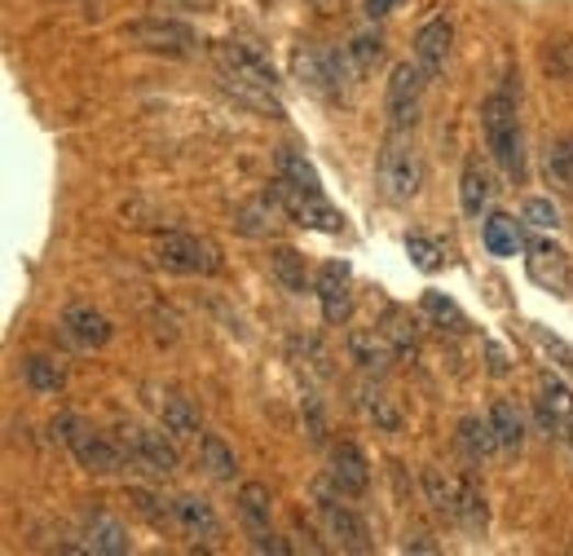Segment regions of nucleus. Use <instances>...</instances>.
I'll return each instance as SVG.
<instances>
[{
  "label": "nucleus",
  "instance_id": "1",
  "mask_svg": "<svg viewBox=\"0 0 573 556\" xmlns=\"http://www.w3.org/2000/svg\"><path fill=\"white\" fill-rule=\"evenodd\" d=\"M375 177H380V194H384L389 203H411V199L424 190L428 168H424V151L415 146L411 133H402V129L389 133V142H384V151H380Z\"/></svg>",
  "mask_w": 573,
  "mask_h": 556
},
{
  "label": "nucleus",
  "instance_id": "2",
  "mask_svg": "<svg viewBox=\"0 0 573 556\" xmlns=\"http://www.w3.org/2000/svg\"><path fill=\"white\" fill-rule=\"evenodd\" d=\"M481 129H485V146L494 151L498 168L520 181L525 177V146H520V120H516V98L503 89V93H490L485 107H481Z\"/></svg>",
  "mask_w": 573,
  "mask_h": 556
},
{
  "label": "nucleus",
  "instance_id": "3",
  "mask_svg": "<svg viewBox=\"0 0 573 556\" xmlns=\"http://www.w3.org/2000/svg\"><path fill=\"white\" fill-rule=\"evenodd\" d=\"M54 433L71 446V455L80 459V468H89V472H98V477H111V472H120L124 468V446H115V442H106V437H98L80 415H58L54 420Z\"/></svg>",
  "mask_w": 573,
  "mask_h": 556
},
{
  "label": "nucleus",
  "instance_id": "4",
  "mask_svg": "<svg viewBox=\"0 0 573 556\" xmlns=\"http://www.w3.org/2000/svg\"><path fill=\"white\" fill-rule=\"evenodd\" d=\"M273 194H278V203L286 208V221H296V225H305V230H318V234H340V230H345V216L323 199V190H310V186H296V181L278 177V181H273Z\"/></svg>",
  "mask_w": 573,
  "mask_h": 556
},
{
  "label": "nucleus",
  "instance_id": "5",
  "mask_svg": "<svg viewBox=\"0 0 573 556\" xmlns=\"http://www.w3.org/2000/svg\"><path fill=\"white\" fill-rule=\"evenodd\" d=\"M155 260L172 274H216L221 269V252L199 238V234H186V230H168L155 238Z\"/></svg>",
  "mask_w": 573,
  "mask_h": 556
},
{
  "label": "nucleus",
  "instance_id": "6",
  "mask_svg": "<svg viewBox=\"0 0 573 556\" xmlns=\"http://www.w3.org/2000/svg\"><path fill=\"white\" fill-rule=\"evenodd\" d=\"M424 85H428V71L419 63H397L393 76H389V93H384V111H389V124L411 133L419 111H424Z\"/></svg>",
  "mask_w": 573,
  "mask_h": 556
},
{
  "label": "nucleus",
  "instance_id": "7",
  "mask_svg": "<svg viewBox=\"0 0 573 556\" xmlns=\"http://www.w3.org/2000/svg\"><path fill=\"white\" fill-rule=\"evenodd\" d=\"M314 499H318V512H323L327 534H332L345 552H367V547H371V538H367V521L345 503V494H340L327 477L314 486Z\"/></svg>",
  "mask_w": 573,
  "mask_h": 556
},
{
  "label": "nucleus",
  "instance_id": "8",
  "mask_svg": "<svg viewBox=\"0 0 573 556\" xmlns=\"http://www.w3.org/2000/svg\"><path fill=\"white\" fill-rule=\"evenodd\" d=\"M269 516H273L269 486H265V481H243V486H238V521H243V530H247L251 547H256V552H273V556L292 552V547H286L282 538H273V530H269Z\"/></svg>",
  "mask_w": 573,
  "mask_h": 556
},
{
  "label": "nucleus",
  "instance_id": "9",
  "mask_svg": "<svg viewBox=\"0 0 573 556\" xmlns=\"http://www.w3.org/2000/svg\"><path fill=\"white\" fill-rule=\"evenodd\" d=\"M124 41H133L137 49H150V54H168V58H190L199 36L190 23H177V19H142V23H128L124 27Z\"/></svg>",
  "mask_w": 573,
  "mask_h": 556
},
{
  "label": "nucleus",
  "instance_id": "10",
  "mask_svg": "<svg viewBox=\"0 0 573 556\" xmlns=\"http://www.w3.org/2000/svg\"><path fill=\"white\" fill-rule=\"evenodd\" d=\"M120 446L133 464H142L155 477H172L181 468V455L172 446V433H155V429H137V424H120Z\"/></svg>",
  "mask_w": 573,
  "mask_h": 556
},
{
  "label": "nucleus",
  "instance_id": "11",
  "mask_svg": "<svg viewBox=\"0 0 573 556\" xmlns=\"http://www.w3.org/2000/svg\"><path fill=\"white\" fill-rule=\"evenodd\" d=\"M212 63H216V76H221V80L260 85V89H273V85H278L273 67H269L256 49H247V45H238V41H216V45H212Z\"/></svg>",
  "mask_w": 573,
  "mask_h": 556
},
{
  "label": "nucleus",
  "instance_id": "12",
  "mask_svg": "<svg viewBox=\"0 0 573 556\" xmlns=\"http://www.w3.org/2000/svg\"><path fill=\"white\" fill-rule=\"evenodd\" d=\"M292 67H296V80L318 93V98H340V80H345V67L349 58L345 54H323V49H296L292 54Z\"/></svg>",
  "mask_w": 573,
  "mask_h": 556
},
{
  "label": "nucleus",
  "instance_id": "13",
  "mask_svg": "<svg viewBox=\"0 0 573 556\" xmlns=\"http://www.w3.org/2000/svg\"><path fill=\"white\" fill-rule=\"evenodd\" d=\"M525 265H529V278L538 288H547V292H555V297H569V288H573V269H569V256L555 247V243H547V238H525Z\"/></svg>",
  "mask_w": 573,
  "mask_h": 556
},
{
  "label": "nucleus",
  "instance_id": "14",
  "mask_svg": "<svg viewBox=\"0 0 573 556\" xmlns=\"http://www.w3.org/2000/svg\"><path fill=\"white\" fill-rule=\"evenodd\" d=\"M318 305H323L327 327L349 323V314H353V292H349V265H345V260H327V265L318 269Z\"/></svg>",
  "mask_w": 573,
  "mask_h": 556
},
{
  "label": "nucleus",
  "instance_id": "15",
  "mask_svg": "<svg viewBox=\"0 0 573 556\" xmlns=\"http://www.w3.org/2000/svg\"><path fill=\"white\" fill-rule=\"evenodd\" d=\"M327 481H332V486H336L345 499H358V494H367V486H371V464H367V455H362L353 442H340V446L332 451Z\"/></svg>",
  "mask_w": 573,
  "mask_h": 556
},
{
  "label": "nucleus",
  "instance_id": "16",
  "mask_svg": "<svg viewBox=\"0 0 573 556\" xmlns=\"http://www.w3.org/2000/svg\"><path fill=\"white\" fill-rule=\"evenodd\" d=\"M450 45H454V27H450V19H432V23L419 27V36H415V63L428 71V80L446 71V63H450Z\"/></svg>",
  "mask_w": 573,
  "mask_h": 556
},
{
  "label": "nucleus",
  "instance_id": "17",
  "mask_svg": "<svg viewBox=\"0 0 573 556\" xmlns=\"http://www.w3.org/2000/svg\"><path fill=\"white\" fill-rule=\"evenodd\" d=\"M172 508H177V525H181L194 543H203V547H216V543H221L225 530H221V516L212 512L207 499H199V494H181Z\"/></svg>",
  "mask_w": 573,
  "mask_h": 556
},
{
  "label": "nucleus",
  "instance_id": "18",
  "mask_svg": "<svg viewBox=\"0 0 573 556\" xmlns=\"http://www.w3.org/2000/svg\"><path fill=\"white\" fill-rule=\"evenodd\" d=\"M349 358H353L367 376H384V371L397 363V349H393V341H389L384 332L358 327V332H349Z\"/></svg>",
  "mask_w": 573,
  "mask_h": 556
},
{
  "label": "nucleus",
  "instance_id": "19",
  "mask_svg": "<svg viewBox=\"0 0 573 556\" xmlns=\"http://www.w3.org/2000/svg\"><path fill=\"white\" fill-rule=\"evenodd\" d=\"M63 332H67L80 349H102V345L115 336V327L106 323V314H98L93 305H71V310L63 314Z\"/></svg>",
  "mask_w": 573,
  "mask_h": 556
},
{
  "label": "nucleus",
  "instance_id": "20",
  "mask_svg": "<svg viewBox=\"0 0 573 556\" xmlns=\"http://www.w3.org/2000/svg\"><path fill=\"white\" fill-rule=\"evenodd\" d=\"M573 420V389L555 376H542L538 380V424L547 433H560V424Z\"/></svg>",
  "mask_w": 573,
  "mask_h": 556
},
{
  "label": "nucleus",
  "instance_id": "21",
  "mask_svg": "<svg viewBox=\"0 0 573 556\" xmlns=\"http://www.w3.org/2000/svg\"><path fill=\"white\" fill-rule=\"evenodd\" d=\"M269 274L278 278L282 292H292V297L310 292V269H305V256L296 247H273L269 252Z\"/></svg>",
  "mask_w": 573,
  "mask_h": 556
},
{
  "label": "nucleus",
  "instance_id": "22",
  "mask_svg": "<svg viewBox=\"0 0 573 556\" xmlns=\"http://www.w3.org/2000/svg\"><path fill=\"white\" fill-rule=\"evenodd\" d=\"M481 243H485V252H490V256H516V252L525 247V230H520V221H516V216L494 212V216L481 225Z\"/></svg>",
  "mask_w": 573,
  "mask_h": 556
},
{
  "label": "nucleus",
  "instance_id": "23",
  "mask_svg": "<svg viewBox=\"0 0 573 556\" xmlns=\"http://www.w3.org/2000/svg\"><path fill=\"white\" fill-rule=\"evenodd\" d=\"M454 521L468 530V534H485L490 525V508H485V494L476 486L472 472H459V508H454Z\"/></svg>",
  "mask_w": 573,
  "mask_h": 556
},
{
  "label": "nucleus",
  "instance_id": "24",
  "mask_svg": "<svg viewBox=\"0 0 573 556\" xmlns=\"http://www.w3.org/2000/svg\"><path fill=\"white\" fill-rule=\"evenodd\" d=\"M459 446H463V455H468L472 464L490 459V455L498 451L494 420H481V415H468V420H459Z\"/></svg>",
  "mask_w": 573,
  "mask_h": 556
},
{
  "label": "nucleus",
  "instance_id": "25",
  "mask_svg": "<svg viewBox=\"0 0 573 556\" xmlns=\"http://www.w3.org/2000/svg\"><path fill=\"white\" fill-rule=\"evenodd\" d=\"M494 186H490V173L481 168V159H468L463 164V177H459V203L468 216H481V208L490 203Z\"/></svg>",
  "mask_w": 573,
  "mask_h": 556
},
{
  "label": "nucleus",
  "instance_id": "26",
  "mask_svg": "<svg viewBox=\"0 0 573 556\" xmlns=\"http://www.w3.org/2000/svg\"><path fill=\"white\" fill-rule=\"evenodd\" d=\"M155 411H159V420H164V433H172V437H199V411H194L186 398L164 393V398L155 402Z\"/></svg>",
  "mask_w": 573,
  "mask_h": 556
},
{
  "label": "nucleus",
  "instance_id": "27",
  "mask_svg": "<svg viewBox=\"0 0 573 556\" xmlns=\"http://www.w3.org/2000/svg\"><path fill=\"white\" fill-rule=\"evenodd\" d=\"M89 552H102V556H124L128 552V530L106 516V512H93L89 516Z\"/></svg>",
  "mask_w": 573,
  "mask_h": 556
},
{
  "label": "nucleus",
  "instance_id": "28",
  "mask_svg": "<svg viewBox=\"0 0 573 556\" xmlns=\"http://www.w3.org/2000/svg\"><path fill=\"white\" fill-rule=\"evenodd\" d=\"M345 58H349V71L362 80V76H371V71L380 67V58H384V41H380L375 32H362V36H353V41L345 45Z\"/></svg>",
  "mask_w": 573,
  "mask_h": 556
},
{
  "label": "nucleus",
  "instance_id": "29",
  "mask_svg": "<svg viewBox=\"0 0 573 556\" xmlns=\"http://www.w3.org/2000/svg\"><path fill=\"white\" fill-rule=\"evenodd\" d=\"M199 455H203V468H207L216 481H234V477H238V459H234V451L225 446V437H216V433H203V446H199Z\"/></svg>",
  "mask_w": 573,
  "mask_h": 556
},
{
  "label": "nucleus",
  "instance_id": "30",
  "mask_svg": "<svg viewBox=\"0 0 573 556\" xmlns=\"http://www.w3.org/2000/svg\"><path fill=\"white\" fill-rule=\"evenodd\" d=\"M424 494H428V503H432V512H441V516H450L454 521V508H459V481H446V472L441 468H424Z\"/></svg>",
  "mask_w": 573,
  "mask_h": 556
},
{
  "label": "nucleus",
  "instance_id": "31",
  "mask_svg": "<svg viewBox=\"0 0 573 556\" xmlns=\"http://www.w3.org/2000/svg\"><path fill=\"white\" fill-rule=\"evenodd\" d=\"M362 411H367V420H371L375 429H384V433H397V429H402V411H397L393 398H389L384 389H375V385L362 389Z\"/></svg>",
  "mask_w": 573,
  "mask_h": 556
},
{
  "label": "nucleus",
  "instance_id": "32",
  "mask_svg": "<svg viewBox=\"0 0 573 556\" xmlns=\"http://www.w3.org/2000/svg\"><path fill=\"white\" fill-rule=\"evenodd\" d=\"M23 376H27V385H32L36 393H58V389L67 385L63 363H54V358H45V354L27 358V363H23Z\"/></svg>",
  "mask_w": 573,
  "mask_h": 556
},
{
  "label": "nucleus",
  "instance_id": "33",
  "mask_svg": "<svg viewBox=\"0 0 573 556\" xmlns=\"http://www.w3.org/2000/svg\"><path fill=\"white\" fill-rule=\"evenodd\" d=\"M490 420H494L498 446H503V451H520V442H525V420H520V411H516L512 402H494V407H490Z\"/></svg>",
  "mask_w": 573,
  "mask_h": 556
},
{
  "label": "nucleus",
  "instance_id": "34",
  "mask_svg": "<svg viewBox=\"0 0 573 556\" xmlns=\"http://www.w3.org/2000/svg\"><path fill=\"white\" fill-rule=\"evenodd\" d=\"M424 314H428L441 332H468V314H463L450 297H441V292H428V297H424Z\"/></svg>",
  "mask_w": 573,
  "mask_h": 556
},
{
  "label": "nucleus",
  "instance_id": "35",
  "mask_svg": "<svg viewBox=\"0 0 573 556\" xmlns=\"http://www.w3.org/2000/svg\"><path fill=\"white\" fill-rule=\"evenodd\" d=\"M278 177L296 181V186H310V190H323V181H318L314 164H310L305 155H296L292 146H282V151H278Z\"/></svg>",
  "mask_w": 573,
  "mask_h": 556
},
{
  "label": "nucleus",
  "instance_id": "36",
  "mask_svg": "<svg viewBox=\"0 0 573 556\" xmlns=\"http://www.w3.org/2000/svg\"><path fill=\"white\" fill-rule=\"evenodd\" d=\"M547 181L573 190V137H560V142L547 151Z\"/></svg>",
  "mask_w": 573,
  "mask_h": 556
},
{
  "label": "nucleus",
  "instance_id": "37",
  "mask_svg": "<svg viewBox=\"0 0 573 556\" xmlns=\"http://www.w3.org/2000/svg\"><path fill=\"white\" fill-rule=\"evenodd\" d=\"M406 252H411V260H415L424 274H437V269L446 265V247H441L437 238H428V234H411V238H406Z\"/></svg>",
  "mask_w": 573,
  "mask_h": 556
},
{
  "label": "nucleus",
  "instance_id": "38",
  "mask_svg": "<svg viewBox=\"0 0 573 556\" xmlns=\"http://www.w3.org/2000/svg\"><path fill=\"white\" fill-rule=\"evenodd\" d=\"M384 336L393 341L397 358H415V319H406L397 305L389 310V323H384Z\"/></svg>",
  "mask_w": 573,
  "mask_h": 556
},
{
  "label": "nucleus",
  "instance_id": "39",
  "mask_svg": "<svg viewBox=\"0 0 573 556\" xmlns=\"http://www.w3.org/2000/svg\"><path fill=\"white\" fill-rule=\"evenodd\" d=\"M128 499H133V508H137L155 530H168V525L177 521V508H168V503H164L159 494H150V490H133Z\"/></svg>",
  "mask_w": 573,
  "mask_h": 556
},
{
  "label": "nucleus",
  "instance_id": "40",
  "mask_svg": "<svg viewBox=\"0 0 573 556\" xmlns=\"http://www.w3.org/2000/svg\"><path fill=\"white\" fill-rule=\"evenodd\" d=\"M525 221L538 225V230H555V225H560V212H555L547 199H529V203H525Z\"/></svg>",
  "mask_w": 573,
  "mask_h": 556
},
{
  "label": "nucleus",
  "instance_id": "41",
  "mask_svg": "<svg viewBox=\"0 0 573 556\" xmlns=\"http://www.w3.org/2000/svg\"><path fill=\"white\" fill-rule=\"evenodd\" d=\"M305 415H310V437L323 446L327 442V420H323V402L314 393H305Z\"/></svg>",
  "mask_w": 573,
  "mask_h": 556
},
{
  "label": "nucleus",
  "instance_id": "42",
  "mask_svg": "<svg viewBox=\"0 0 573 556\" xmlns=\"http://www.w3.org/2000/svg\"><path fill=\"white\" fill-rule=\"evenodd\" d=\"M538 341L547 345V354H555L560 358V367H573V354H569V345H560L555 336H547V332H538Z\"/></svg>",
  "mask_w": 573,
  "mask_h": 556
},
{
  "label": "nucleus",
  "instance_id": "43",
  "mask_svg": "<svg viewBox=\"0 0 573 556\" xmlns=\"http://www.w3.org/2000/svg\"><path fill=\"white\" fill-rule=\"evenodd\" d=\"M402 5V0H367V19H384V14H393Z\"/></svg>",
  "mask_w": 573,
  "mask_h": 556
},
{
  "label": "nucleus",
  "instance_id": "44",
  "mask_svg": "<svg viewBox=\"0 0 573 556\" xmlns=\"http://www.w3.org/2000/svg\"><path fill=\"white\" fill-rule=\"evenodd\" d=\"M485 354H490V371H494V376H507V358H503V349H498V345H485Z\"/></svg>",
  "mask_w": 573,
  "mask_h": 556
},
{
  "label": "nucleus",
  "instance_id": "45",
  "mask_svg": "<svg viewBox=\"0 0 573 556\" xmlns=\"http://www.w3.org/2000/svg\"><path fill=\"white\" fill-rule=\"evenodd\" d=\"M402 547H406V552H437V543H432L428 534H415V538L406 534V543H402Z\"/></svg>",
  "mask_w": 573,
  "mask_h": 556
},
{
  "label": "nucleus",
  "instance_id": "46",
  "mask_svg": "<svg viewBox=\"0 0 573 556\" xmlns=\"http://www.w3.org/2000/svg\"><path fill=\"white\" fill-rule=\"evenodd\" d=\"M569 451H573V429H569Z\"/></svg>",
  "mask_w": 573,
  "mask_h": 556
},
{
  "label": "nucleus",
  "instance_id": "47",
  "mask_svg": "<svg viewBox=\"0 0 573 556\" xmlns=\"http://www.w3.org/2000/svg\"><path fill=\"white\" fill-rule=\"evenodd\" d=\"M181 5H186V0H181Z\"/></svg>",
  "mask_w": 573,
  "mask_h": 556
}]
</instances>
